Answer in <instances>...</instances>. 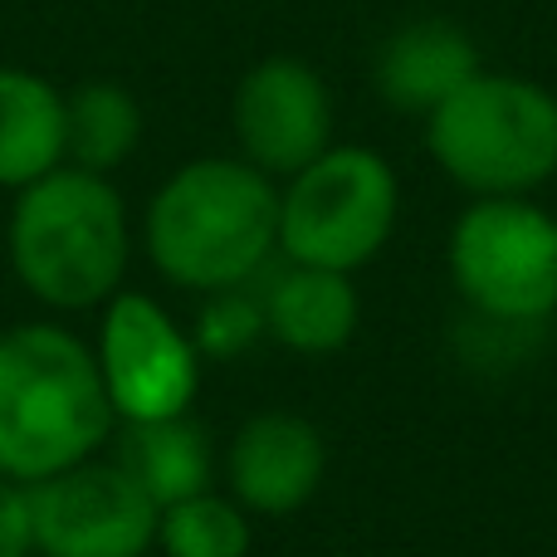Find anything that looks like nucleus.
I'll return each instance as SVG.
<instances>
[{
  "instance_id": "obj_1",
  "label": "nucleus",
  "mask_w": 557,
  "mask_h": 557,
  "mask_svg": "<svg viewBox=\"0 0 557 557\" xmlns=\"http://www.w3.org/2000/svg\"><path fill=\"white\" fill-rule=\"evenodd\" d=\"M137 245L186 294L255 284L278 255V182L245 157H191L143 206Z\"/></svg>"
},
{
  "instance_id": "obj_2",
  "label": "nucleus",
  "mask_w": 557,
  "mask_h": 557,
  "mask_svg": "<svg viewBox=\"0 0 557 557\" xmlns=\"http://www.w3.org/2000/svg\"><path fill=\"white\" fill-rule=\"evenodd\" d=\"M117 431L94 347L59 318L0 327V474L45 484L108 450Z\"/></svg>"
},
{
  "instance_id": "obj_3",
  "label": "nucleus",
  "mask_w": 557,
  "mask_h": 557,
  "mask_svg": "<svg viewBox=\"0 0 557 557\" xmlns=\"http://www.w3.org/2000/svg\"><path fill=\"white\" fill-rule=\"evenodd\" d=\"M137 250V225L113 176L54 166L10 196L5 260L15 284L49 313H98Z\"/></svg>"
},
{
  "instance_id": "obj_4",
  "label": "nucleus",
  "mask_w": 557,
  "mask_h": 557,
  "mask_svg": "<svg viewBox=\"0 0 557 557\" xmlns=\"http://www.w3.org/2000/svg\"><path fill=\"white\" fill-rule=\"evenodd\" d=\"M425 152L470 196H533L557 176V94L484 69L425 117Z\"/></svg>"
},
{
  "instance_id": "obj_5",
  "label": "nucleus",
  "mask_w": 557,
  "mask_h": 557,
  "mask_svg": "<svg viewBox=\"0 0 557 557\" xmlns=\"http://www.w3.org/2000/svg\"><path fill=\"white\" fill-rule=\"evenodd\" d=\"M401 221L396 166L372 147L333 143L278 186V260L357 274Z\"/></svg>"
},
{
  "instance_id": "obj_6",
  "label": "nucleus",
  "mask_w": 557,
  "mask_h": 557,
  "mask_svg": "<svg viewBox=\"0 0 557 557\" xmlns=\"http://www.w3.org/2000/svg\"><path fill=\"white\" fill-rule=\"evenodd\" d=\"M445 264L474 318L543 327L557 313V225L533 196H474L450 225Z\"/></svg>"
},
{
  "instance_id": "obj_7",
  "label": "nucleus",
  "mask_w": 557,
  "mask_h": 557,
  "mask_svg": "<svg viewBox=\"0 0 557 557\" xmlns=\"http://www.w3.org/2000/svg\"><path fill=\"white\" fill-rule=\"evenodd\" d=\"M88 347H94L117 425L191 416L196 396H201L206 357L196 352L191 327L176 323V313L162 298L143 294V288H117L98 308Z\"/></svg>"
},
{
  "instance_id": "obj_8",
  "label": "nucleus",
  "mask_w": 557,
  "mask_h": 557,
  "mask_svg": "<svg viewBox=\"0 0 557 557\" xmlns=\"http://www.w3.org/2000/svg\"><path fill=\"white\" fill-rule=\"evenodd\" d=\"M157 513L143 484L103 455L29 484L35 557H147L157 548Z\"/></svg>"
},
{
  "instance_id": "obj_9",
  "label": "nucleus",
  "mask_w": 557,
  "mask_h": 557,
  "mask_svg": "<svg viewBox=\"0 0 557 557\" xmlns=\"http://www.w3.org/2000/svg\"><path fill=\"white\" fill-rule=\"evenodd\" d=\"M235 157L288 182L333 147V94L327 78L298 54H270L240 74L231 94Z\"/></svg>"
},
{
  "instance_id": "obj_10",
  "label": "nucleus",
  "mask_w": 557,
  "mask_h": 557,
  "mask_svg": "<svg viewBox=\"0 0 557 557\" xmlns=\"http://www.w3.org/2000/svg\"><path fill=\"white\" fill-rule=\"evenodd\" d=\"M327 480V441L294 411H260L225 445V494L245 513H298Z\"/></svg>"
},
{
  "instance_id": "obj_11",
  "label": "nucleus",
  "mask_w": 557,
  "mask_h": 557,
  "mask_svg": "<svg viewBox=\"0 0 557 557\" xmlns=\"http://www.w3.org/2000/svg\"><path fill=\"white\" fill-rule=\"evenodd\" d=\"M474 74H484L480 45L470 29L455 25L445 15H421L396 25L392 35L376 45L372 59V84L392 113L431 117L445 98H455Z\"/></svg>"
},
{
  "instance_id": "obj_12",
  "label": "nucleus",
  "mask_w": 557,
  "mask_h": 557,
  "mask_svg": "<svg viewBox=\"0 0 557 557\" xmlns=\"http://www.w3.org/2000/svg\"><path fill=\"white\" fill-rule=\"evenodd\" d=\"M264 308V337L304 357L343 352L362 323V298H357L352 274L318 270V264L284 260L278 270L255 278Z\"/></svg>"
},
{
  "instance_id": "obj_13",
  "label": "nucleus",
  "mask_w": 557,
  "mask_h": 557,
  "mask_svg": "<svg viewBox=\"0 0 557 557\" xmlns=\"http://www.w3.org/2000/svg\"><path fill=\"white\" fill-rule=\"evenodd\" d=\"M64 166V88L25 64H0V191Z\"/></svg>"
},
{
  "instance_id": "obj_14",
  "label": "nucleus",
  "mask_w": 557,
  "mask_h": 557,
  "mask_svg": "<svg viewBox=\"0 0 557 557\" xmlns=\"http://www.w3.org/2000/svg\"><path fill=\"white\" fill-rule=\"evenodd\" d=\"M113 460L143 484L157 509H166V504H176V499H191V494H201V490H215L211 435H206L191 416L123 425V445H117Z\"/></svg>"
},
{
  "instance_id": "obj_15",
  "label": "nucleus",
  "mask_w": 557,
  "mask_h": 557,
  "mask_svg": "<svg viewBox=\"0 0 557 557\" xmlns=\"http://www.w3.org/2000/svg\"><path fill=\"white\" fill-rule=\"evenodd\" d=\"M143 103L117 78H84L64 88V162L113 176L143 147Z\"/></svg>"
},
{
  "instance_id": "obj_16",
  "label": "nucleus",
  "mask_w": 557,
  "mask_h": 557,
  "mask_svg": "<svg viewBox=\"0 0 557 557\" xmlns=\"http://www.w3.org/2000/svg\"><path fill=\"white\" fill-rule=\"evenodd\" d=\"M250 513L221 490H201L157 513V553L162 557H250Z\"/></svg>"
},
{
  "instance_id": "obj_17",
  "label": "nucleus",
  "mask_w": 557,
  "mask_h": 557,
  "mask_svg": "<svg viewBox=\"0 0 557 557\" xmlns=\"http://www.w3.org/2000/svg\"><path fill=\"white\" fill-rule=\"evenodd\" d=\"M191 343L206 362H235V357H245L255 343H264L260 288L240 284V288L201 294V308H196V318H191Z\"/></svg>"
},
{
  "instance_id": "obj_18",
  "label": "nucleus",
  "mask_w": 557,
  "mask_h": 557,
  "mask_svg": "<svg viewBox=\"0 0 557 557\" xmlns=\"http://www.w3.org/2000/svg\"><path fill=\"white\" fill-rule=\"evenodd\" d=\"M0 557H35V519L29 490L0 474Z\"/></svg>"
},
{
  "instance_id": "obj_19",
  "label": "nucleus",
  "mask_w": 557,
  "mask_h": 557,
  "mask_svg": "<svg viewBox=\"0 0 557 557\" xmlns=\"http://www.w3.org/2000/svg\"><path fill=\"white\" fill-rule=\"evenodd\" d=\"M553 225H557V211H553Z\"/></svg>"
}]
</instances>
